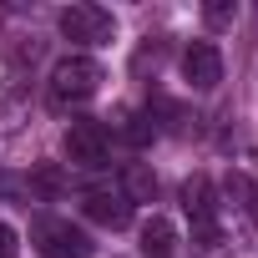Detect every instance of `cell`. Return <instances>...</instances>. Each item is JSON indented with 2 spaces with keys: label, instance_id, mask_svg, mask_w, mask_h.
<instances>
[{
  "label": "cell",
  "instance_id": "6da1fadb",
  "mask_svg": "<svg viewBox=\"0 0 258 258\" xmlns=\"http://www.w3.org/2000/svg\"><path fill=\"white\" fill-rule=\"evenodd\" d=\"M101 86V66L91 56H61L51 66V106H76Z\"/></svg>",
  "mask_w": 258,
  "mask_h": 258
},
{
  "label": "cell",
  "instance_id": "7a4b0ae2",
  "mask_svg": "<svg viewBox=\"0 0 258 258\" xmlns=\"http://www.w3.org/2000/svg\"><path fill=\"white\" fill-rule=\"evenodd\" d=\"M31 243H36L41 258H91V253H96L91 238H86L81 228H71L66 218H41V223L31 228Z\"/></svg>",
  "mask_w": 258,
  "mask_h": 258
},
{
  "label": "cell",
  "instance_id": "3957f363",
  "mask_svg": "<svg viewBox=\"0 0 258 258\" xmlns=\"http://www.w3.org/2000/svg\"><path fill=\"white\" fill-rule=\"evenodd\" d=\"M56 26H61V36L76 41V46H106V41L116 36V21H111V11H101V6H66V11L56 16Z\"/></svg>",
  "mask_w": 258,
  "mask_h": 258
},
{
  "label": "cell",
  "instance_id": "277c9868",
  "mask_svg": "<svg viewBox=\"0 0 258 258\" xmlns=\"http://www.w3.org/2000/svg\"><path fill=\"white\" fill-rule=\"evenodd\" d=\"M182 208H187V218H192V233H198V243H218V198H213V182L208 177H192L187 187H182Z\"/></svg>",
  "mask_w": 258,
  "mask_h": 258
},
{
  "label": "cell",
  "instance_id": "5b68a950",
  "mask_svg": "<svg viewBox=\"0 0 258 258\" xmlns=\"http://www.w3.org/2000/svg\"><path fill=\"white\" fill-rule=\"evenodd\" d=\"M106 126L101 121H71V132H66V157L76 167H101L106 162Z\"/></svg>",
  "mask_w": 258,
  "mask_h": 258
},
{
  "label": "cell",
  "instance_id": "8992f818",
  "mask_svg": "<svg viewBox=\"0 0 258 258\" xmlns=\"http://www.w3.org/2000/svg\"><path fill=\"white\" fill-rule=\"evenodd\" d=\"M182 76H187V86L213 91V86L223 81V51H218L213 41H192V46L182 51Z\"/></svg>",
  "mask_w": 258,
  "mask_h": 258
},
{
  "label": "cell",
  "instance_id": "52a82bcc",
  "mask_svg": "<svg viewBox=\"0 0 258 258\" xmlns=\"http://www.w3.org/2000/svg\"><path fill=\"white\" fill-rule=\"evenodd\" d=\"M86 218L101 223V228H126L132 223V203H126L121 192H86Z\"/></svg>",
  "mask_w": 258,
  "mask_h": 258
},
{
  "label": "cell",
  "instance_id": "ba28073f",
  "mask_svg": "<svg viewBox=\"0 0 258 258\" xmlns=\"http://www.w3.org/2000/svg\"><path fill=\"white\" fill-rule=\"evenodd\" d=\"M147 258H172L177 253V228L167 223V218H147L142 223V243H137Z\"/></svg>",
  "mask_w": 258,
  "mask_h": 258
},
{
  "label": "cell",
  "instance_id": "9c48e42d",
  "mask_svg": "<svg viewBox=\"0 0 258 258\" xmlns=\"http://www.w3.org/2000/svg\"><path fill=\"white\" fill-rule=\"evenodd\" d=\"M223 187H228V198L238 203V213H248V218L258 223V182H253L248 172H228V182H223Z\"/></svg>",
  "mask_w": 258,
  "mask_h": 258
},
{
  "label": "cell",
  "instance_id": "30bf717a",
  "mask_svg": "<svg viewBox=\"0 0 258 258\" xmlns=\"http://www.w3.org/2000/svg\"><path fill=\"white\" fill-rule=\"evenodd\" d=\"M152 192H157V177L147 172V167H126V203H152Z\"/></svg>",
  "mask_w": 258,
  "mask_h": 258
},
{
  "label": "cell",
  "instance_id": "8fae6325",
  "mask_svg": "<svg viewBox=\"0 0 258 258\" xmlns=\"http://www.w3.org/2000/svg\"><path fill=\"white\" fill-rule=\"evenodd\" d=\"M121 132H126V142H132V147H142V142L157 137V116H152V111H137V116H126Z\"/></svg>",
  "mask_w": 258,
  "mask_h": 258
},
{
  "label": "cell",
  "instance_id": "7c38bea8",
  "mask_svg": "<svg viewBox=\"0 0 258 258\" xmlns=\"http://www.w3.org/2000/svg\"><path fill=\"white\" fill-rule=\"evenodd\" d=\"M203 16H208V26H228V21L238 16V6H233V0H213V6H208Z\"/></svg>",
  "mask_w": 258,
  "mask_h": 258
},
{
  "label": "cell",
  "instance_id": "4fadbf2b",
  "mask_svg": "<svg viewBox=\"0 0 258 258\" xmlns=\"http://www.w3.org/2000/svg\"><path fill=\"white\" fill-rule=\"evenodd\" d=\"M0 258H16V228L0 223Z\"/></svg>",
  "mask_w": 258,
  "mask_h": 258
},
{
  "label": "cell",
  "instance_id": "5bb4252c",
  "mask_svg": "<svg viewBox=\"0 0 258 258\" xmlns=\"http://www.w3.org/2000/svg\"><path fill=\"white\" fill-rule=\"evenodd\" d=\"M36 182H41L46 192H61V172H51V167H46V172H36Z\"/></svg>",
  "mask_w": 258,
  "mask_h": 258
}]
</instances>
